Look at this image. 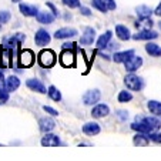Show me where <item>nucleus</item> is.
<instances>
[{
  "label": "nucleus",
  "instance_id": "obj_1",
  "mask_svg": "<svg viewBox=\"0 0 161 161\" xmlns=\"http://www.w3.org/2000/svg\"><path fill=\"white\" fill-rule=\"evenodd\" d=\"M39 63L42 67L44 69H50V67L54 66L56 63V54L53 50H42L39 54Z\"/></svg>",
  "mask_w": 161,
  "mask_h": 161
},
{
  "label": "nucleus",
  "instance_id": "obj_2",
  "mask_svg": "<svg viewBox=\"0 0 161 161\" xmlns=\"http://www.w3.org/2000/svg\"><path fill=\"white\" fill-rule=\"evenodd\" d=\"M124 84L127 86V88H130V90H133V91H140L141 88H143V80L138 76L131 73V74H128V76H125Z\"/></svg>",
  "mask_w": 161,
  "mask_h": 161
},
{
  "label": "nucleus",
  "instance_id": "obj_3",
  "mask_svg": "<svg viewBox=\"0 0 161 161\" xmlns=\"http://www.w3.org/2000/svg\"><path fill=\"white\" fill-rule=\"evenodd\" d=\"M26 40V36L25 34H21V33H17V34H13V36L10 37H6L3 42V46L6 47V49L9 50H14L16 47H17L20 43H23Z\"/></svg>",
  "mask_w": 161,
  "mask_h": 161
},
{
  "label": "nucleus",
  "instance_id": "obj_4",
  "mask_svg": "<svg viewBox=\"0 0 161 161\" xmlns=\"http://www.w3.org/2000/svg\"><path fill=\"white\" fill-rule=\"evenodd\" d=\"M19 63L21 67H30L34 63V53L29 49L21 50L19 54Z\"/></svg>",
  "mask_w": 161,
  "mask_h": 161
},
{
  "label": "nucleus",
  "instance_id": "obj_5",
  "mask_svg": "<svg viewBox=\"0 0 161 161\" xmlns=\"http://www.w3.org/2000/svg\"><path fill=\"white\" fill-rule=\"evenodd\" d=\"M74 61H76V56H74L73 50L70 49H64L60 54V63L64 67H73Z\"/></svg>",
  "mask_w": 161,
  "mask_h": 161
},
{
  "label": "nucleus",
  "instance_id": "obj_6",
  "mask_svg": "<svg viewBox=\"0 0 161 161\" xmlns=\"http://www.w3.org/2000/svg\"><path fill=\"white\" fill-rule=\"evenodd\" d=\"M50 40H52V37H50V34L47 33V30H44V29L37 30L36 34H34V42H36V44L40 46V47L47 46L50 43Z\"/></svg>",
  "mask_w": 161,
  "mask_h": 161
},
{
  "label": "nucleus",
  "instance_id": "obj_7",
  "mask_svg": "<svg viewBox=\"0 0 161 161\" xmlns=\"http://www.w3.org/2000/svg\"><path fill=\"white\" fill-rule=\"evenodd\" d=\"M141 64H143V58H141L140 56H131L127 61H124L125 70L131 71V73L136 71V70H138V69L141 67Z\"/></svg>",
  "mask_w": 161,
  "mask_h": 161
},
{
  "label": "nucleus",
  "instance_id": "obj_8",
  "mask_svg": "<svg viewBox=\"0 0 161 161\" xmlns=\"http://www.w3.org/2000/svg\"><path fill=\"white\" fill-rule=\"evenodd\" d=\"M101 97V93L98 90H88L84 96H83V101L86 106H93V104L98 103Z\"/></svg>",
  "mask_w": 161,
  "mask_h": 161
},
{
  "label": "nucleus",
  "instance_id": "obj_9",
  "mask_svg": "<svg viewBox=\"0 0 161 161\" xmlns=\"http://www.w3.org/2000/svg\"><path fill=\"white\" fill-rule=\"evenodd\" d=\"M26 84H27V87L30 88V90L37 91V93H40V94H46V93H47L44 84H43L40 80H37V79H29L27 81H26Z\"/></svg>",
  "mask_w": 161,
  "mask_h": 161
},
{
  "label": "nucleus",
  "instance_id": "obj_10",
  "mask_svg": "<svg viewBox=\"0 0 161 161\" xmlns=\"http://www.w3.org/2000/svg\"><path fill=\"white\" fill-rule=\"evenodd\" d=\"M131 128L138 131V133H144V134H151L155 131V128L151 127L150 124H147V123H144V121H137V120H136V123L131 124Z\"/></svg>",
  "mask_w": 161,
  "mask_h": 161
},
{
  "label": "nucleus",
  "instance_id": "obj_11",
  "mask_svg": "<svg viewBox=\"0 0 161 161\" xmlns=\"http://www.w3.org/2000/svg\"><path fill=\"white\" fill-rule=\"evenodd\" d=\"M42 146L44 147H57L60 146V138L56 134H49L46 133V136L42 138Z\"/></svg>",
  "mask_w": 161,
  "mask_h": 161
},
{
  "label": "nucleus",
  "instance_id": "obj_12",
  "mask_svg": "<svg viewBox=\"0 0 161 161\" xmlns=\"http://www.w3.org/2000/svg\"><path fill=\"white\" fill-rule=\"evenodd\" d=\"M108 113H110L108 106H106V104H97L93 108V111H91V116L94 117V119H103V117L108 116Z\"/></svg>",
  "mask_w": 161,
  "mask_h": 161
},
{
  "label": "nucleus",
  "instance_id": "obj_13",
  "mask_svg": "<svg viewBox=\"0 0 161 161\" xmlns=\"http://www.w3.org/2000/svg\"><path fill=\"white\" fill-rule=\"evenodd\" d=\"M96 39V31L94 29H91V27H87L84 30V33H83L81 39H80V43L84 46H88V44H93V42H94Z\"/></svg>",
  "mask_w": 161,
  "mask_h": 161
},
{
  "label": "nucleus",
  "instance_id": "obj_14",
  "mask_svg": "<svg viewBox=\"0 0 161 161\" xmlns=\"http://www.w3.org/2000/svg\"><path fill=\"white\" fill-rule=\"evenodd\" d=\"M77 34L76 29H71V27H63V29H58L57 31L54 33V39H69V37H73Z\"/></svg>",
  "mask_w": 161,
  "mask_h": 161
},
{
  "label": "nucleus",
  "instance_id": "obj_15",
  "mask_svg": "<svg viewBox=\"0 0 161 161\" xmlns=\"http://www.w3.org/2000/svg\"><path fill=\"white\" fill-rule=\"evenodd\" d=\"M39 125L43 133H50V131L56 127V123H54V120L50 119V117H44V119H42L39 121Z\"/></svg>",
  "mask_w": 161,
  "mask_h": 161
},
{
  "label": "nucleus",
  "instance_id": "obj_16",
  "mask_svg": "<svg viewBox=\"0 0 161 161\" xmlns=\"http://www.w3.org/2000/svg\"><path fill=\"white\" fill-rule=\"evenodd\" d=\"M158 34L155 31L150 30V29H146L143 31H138L137 34H134L133 39L134 40H153V39H157Z\"/></svg>",
  "mask_w": 161,
  "mask_h": 161
},
{
  "label": "nucleus",
  "instance_id": "obj_17",
  "mask_svg": "<svg viewBox=\"0 0 161 161\" xmlns=\"http://www.w3.org/2000/svg\"><path fill=\"white\" fill-rule=\"evenodd\" d=\"M54 14H50V13L47 12H39L36 14V19L39 23H42V25H52L53 21H54Z\"/></svg>",
  "mask_w": 161,
  "mask_h": 161
},
{
  "label": "nucleus",
  "instance_id": "obj_18",
  "mask_svg": "<svg viewBox=\"0 0 161 161\" xmlns=\"http://www.w3.org/2000/svg\"><path fill=\"white\" fill-rule=\"evenodd\" d=\"M4 84H6V90L9 91V93H12V91H16L19 88V86H20V80H19V77H16V76H10V77L6 79Z\"/></svg>",
  "mask_w": 161,
  "mask_h": 161
},
{
  "label": "nucleus",
  "instance_id": "obj_19",
  "mask_svg": "<svg viewBox=\"0 0 161 161\" xmlns=\"http://www.w3.org/2000/svg\"><path fill=\"white\" fill-rule=\"evenodd\" d=\"M83 131L87 136H96V134L100 133V124H97V123H86L83 125Z\"/></svg>",
  "mask_w": 161,
  "mask_h": 161
},
{
  "label": "nucleus",
  "instance_id": "obj_20",
  "mask_svg": "<svg viewBox=\"0 0 161 161\" xmlns=\"http://www.w3.org/2000/svg\"><path fill=\"white\" fill-rule=\"evenodd\" d=\"M19 9H20L21 14L25 16H36L37 13H39V9H37L36 6H31V4H26V3H20V6H19Z\"/></svg>",
  "mask_w": 161,
  "mask_h": 161
},
{
  "label": "nucleus",
  "instance_id": "obj_21",
  "mask_svg": "<svg viewBox=\"0 0 161 161\" xmlns=\"http://www.w3.org/2000/svg\"><path fill=\"white\" fill-rule=\"evenodd\" d=\"M131 56H134V50H127V52H120V53H116V54H114L113 60L116 61V63H124V61H127L128 58L131 57Z\"/></svg>",
  "mask_w": 161,
  "mask_h": 161
},
{
  "label": "nucleus",
  "instance_id": "obj_22",
  "mask_svg": "<svg viewBox=\"0 0 161 161\" xmlns=\"http://www.w3.org/2000/svg\"><path fill=\"white\" fill-rule=\"evenodd\" d=\"M148 140H150V137L148 134H144V133H140V134H137V136H134V144L138 147H146L148 146Z\"/></svg>",
  "mask_w": 161,
  "mask_h": 161
},
{
  "label": "nucleus",
  "instance_id": "obj_23",
  "mask_svg": "<svg viewBox=\"0 0 161 161\" xmlns=\"http://www.w3.org/2000/svg\"><path fill=\"white\" fill-rule=\"evenodd\" d=\"M111 36H113L111 30H107L104 34H101L100 39L97 40V47L98 49H104V47H107V44H108L110 40H111Z\"/></svg>",
  "mask_w": 161,
  "mask_h": 161
},
{
  "label": "nucleus",
  "instance_id": "obj_24",
  "mask_svg": "<svg viewBox=\"0 0 161 161\" xmlns=\"http://www.w3.org/2000/svg\"><path fill=\"white\" fill-rule=\"evenodd\" d=\"M116 34H117V37H119L120 40H128L131 37L130 30H128L125 26H121V25L116 26Z\"/></svg>",
  "mask_w": 161,
  "mask_h": 161
},
{
  "label": "nucleus",
  "instance_id": "obj_25",
  "mask_svg": "<svg viewBox=\"0 0 161 161\" xmlns=\"http://www.w3.org/2000/svg\"><path fill=\"white\" fill-rule=\"evenodd\" d=\"M136 120H137V121H144V123H147V124H150L151 127H154L155 130H158V128H160V125H161V123L158 121L157 119H154V117H138V116H137Z\"/></svg>",
  "mask_w": 161,
  "mask_h": 161
},
{
  "label": "nucleus",
  "instance_id": "obj_26",
  "mask_svg": "<svg viewBox=\"0 0 161 161\" xmlns=\"http://www.w3.org/2000/svg\"><path fill=\"white\" fill-rule=\"evenodd\" d=\"M147 107H148V110H150V113H151V114L161 116V103H160V101L150 100L148 104H147Z\"/></svg>",
  "mask_w": 161,
  "mask_h": 161
},
{
  "label": "nucleus",
  "instance_id": "obj_27",
  "mask_svg": "<svg viewBox=\"0 0 161 161\" xmlns=\"http://www.w3.org/2000/svg\"><path fill=\"white\" fill-rule=\"evenodd\" d=\"M136 12H137V16L140 17V20L141 19H148L151 16V13H154L148 6H138Z\"/></svg>",
  "mask_w": 161,
  "mask_h": 161
},
{
  "label": "nucleus",
  "instance_id": "obj_28",
  "mask_svg": "<svg viewBox=\"0 0 161 161\" xmlns=\"http://www.w3.org/2000/svg\"><path fill=\"white\" fill-rule=\"evenodd\" d=\"M146 52L148 53L150 56H154V57H158L161 56V49L154 43H147L146 44Z\"/></svg>",
  "mask_w": 161,
  "mask_h": 161
},
{
  "label": "nucleus",
  "instance_id": "obj_29",
  "mask_svg": "<svg viewBox=\"0 0 161 161\" xmlns=\"http://www.w3.org/2000/svg\"><path fill=\"white\" fill-rule=\"evenodd\" d=\"M47 93H49V96H50L52 100H54V101H60L61 100V93L54 87V86H50L49 90H47Z\"/></svg>",
  "mask_w": 161,
  "mask_h": 161
},
{
  "label": "nucleus",
  "instance_id": "obj_30",
  "mask_svg": "<svg viewBox=\"0 0 161 161\" xmlns=\"http://www.w3.org/2000/svg\"><path fill=\"white\" fill-rule=\"evenodd\" d=\"M131 98H133V96H131L130 91H120V94H119L120 103H128V101H131Z\"/></svg>",
  "mask_w": 161,
  "mask_h": 161
},
{
  "label": "nucleus",
  "instance_id": "obj_31",
  "mask_svg": "<svg viewBox=\"0 0 161 161\" xmlns=\"http://www.w3.org/2000/svg\"><path fill=\"white\" fill-rule=\"evenodd\" d=\"M141 26H144L146 29H151L153 27V20L150 17L148 19H141L140 23H138V21L136 23V27H141Z\"/></svg>",
  "mask_w": 161,
  "mask_h": 161
},
{
  "label": "nucleus",
  "instance_id": "obj_32",
  "mask_svg": "<svg viewBox=\"0 0 161 161\" xmlns=\"http://www.w3.org/2000/svg\"><path fill=\"white\" fill-rule=\"evenodd\" d=\"M10 17H12L10 12H7V10H0V23H2V25L7 23V21L10 20Z\"/></svg>",
  "mask_w": 161,
  "mask_h": 161
},
{
  "label": "nucleus",
  "instance_id": "obj_33",
  "mask_svg": "<svg viewBox=\"0 0 161 161\" xmlns=\"http://www.w3.org/2000/svg\"><path fill=\"white\" fill-rule=\"evenodd\" d=\"M91 3H93V6H94L96 9L100 10V12H103V13H106V12H107L106 6L103 4V2H101V0H91Z\"/></svg>",
  "mask_w": 161,
  "mask_h": 161
},
{
  "label": "nucleus",
  "instance_id": "obj_34",
  "mask_svg": "<svg viewBox=\"0 0 161 161\" xmlns=\"http://www.w3.org/2000/svg\"><path fill=\"white\" fill-rule=\"evenodd\" d=\"M63 3L66 4L67 7L74 9V7H79L80 6V0H63Z\"/></svg>",
  "mask_w": 161,
  "mask_h": 161
},
{
  "label": "nucleus",
  "instance_id": "obj_35",
  "mask_svg": "<svg viewBox=\"0 0 161 161\" xmlns=\"http://www.w3.org/2000/svg\"><path fill=\"white\" fill-rule=\"evenodd\" d=\"M7 100H9V91L7 90H0V106L4 104Z\"/></svg>",
  "mask_w": 161,
  "mask_h": 161
},
{
  "label": "nucleus",
  "instance_id": "obj_36",
  "mask_svg": "<svg viewBox=\"0 0 161 161\" xmlns=\"http://www.w3.org/2000/svg\"><path fill=\"white\" fill-rule=\"evenodd\" d=\"M103 2V4L106 6L107 10H114L116 9V2L114 0H101Z\"/></svg>",
  "mask_w": 161,
  "mask_h": 161
},
{
  "label": "nucleus",
  "instance_id": "obj_37",
  "mask_svg": "<svg viewBox=\"0 0 161 161\" xmlns=\"http://www.w3.org/2000/svg\"><path fill=\"white\" fill-rule=\"evenodd\" d=\"M43 110H44L47 114H50V116H53V117H56V116H58V111L57 110H54L53 107H49V106H44L43 107Z\"/></svg>",
  "mask_w": 161,
  "mask_h": 161
},
{
  "label": "nucleus",
  "instance_id": "obj_38",
  "mask_svg": "<svg viewBox=\"0 0 161 161\" xmlns=\"http://www.w3.org/2000/svg\"><path fill=\"white\" fill-rule=\"evenodd\" d=\"M148 137H150V140L155 141V143H161V133H158V134L151 133V134H148Z\"/></svg>",
  "mask_w": 161,
  "mask_h": 161
},
{
  "label": "nucleus",
  "instance_id": "obj_39",
  "mask_svg": "<svg viewBox=\"0 0 161 161\" xmlns=\"http://www.w3.org/2000/svg\"><path fill=\"white\" fill-rule=\"evenodd\" d=\"M117 116H119L120 120H127L128 119V113L123 111V110H119V111H117Z\"/></svg>",
  "mask_w": 161,
  "mask_h": 161
},
{
  "label": "nucleus",
  "instance_id": "obj_40",
  "mask_svg": "<svg viewBox=\"0 0 161 161\" xmlns=\"http://www.w3.org/2000/svg\"><path fill=\"white\" fill-rule=\"evenodd\" d=\"M80 12H81V14H84V16H90L91 14L90 9H87V7H80Z\"/></svg>",
  "mask_w": 161,
  "mask_h": 161
},
{
  "label": "nucleus",
  "instance_id": "obj_41",
  "mask_svg": "<svg viewBox=\"0 0 161 161\" xmlns=\"http://www.w3.org/2000/svg\"><path fill=\"white\" fill-rule=\"evenodd\" d=\"M74 46H76V43H64V44H63V49H70V50H73Z\"/></svg>",
  "mask_w": 161,
  "mask_h": 161
},
{
  "label": "nucleus",
  "instance_id": "obj_42",
  "mask_svg": "<svg viewBox=\"0 0 161 161\" xmlns=\"http://www.w3.org/2000/svg\"><path fill=\"white\" fill-rule=\"evenodd\" d=\"M47 6H49L50 9H52L53 14H54V16H58V12H57V9H56V7H54V4H53V3H47Z\"/></svg>",
  "mask_w": 161,
  "mask_h": 161
},
{
  "label": "nucleus",
  "instance_id": "obj_43",
  "mask_svg": "<svg viewBox=\"0 0 161 161\" xmlns=\"http://www.w3.org/2000/svg\"><path fill=\"white\" fill-rule=\"evenodd\" d=\"M4 81H6V80H4V76H3V73L0 71V87H3Z\"/></svg>",
  "mask_w": 161,
  "mask_h": 161
},
{
  "label": "nucleus",
  "instance_id": "obj_44",
  "mask_svg": "<svg viewBox=\"0 0 161 161\" xmlns=\"http://www.w3.org/2000/svg\"><path fill=\"white\" fill-rule=\"evenodd\" d=\"M154 13H155V14H157V16H161V4L157 7V9L154 10Z\"/></svg>",
  "mask_w": 161,
  "mask_h": 161
},
{
  "label": "nucleus",
  "instance_id": "obj_45",
  "mask_svg": "<svg viewBox=\"0 0 161 161\" xmlns=\"http://www.w3.org/2000/svg\"><path fill=\"white\" fill-rule=\"evenodd\" d=\"M13 3H19V2H20V0H12Z\"/></svg>",
  "mask_w": 161,
  "mask_h": 161
},
{
  "label": "nucleus",
  "instance_id": "obj_46",
  "mask_svg": "<svg viewBox=\"0 0 161 161\" xmlns=\"http://www.w3.org/2000/svg\"><path fill=\"white\" fill-rule=\"evenodd\" d=\"M0 31H2V23H0Z\"/></svg>",
  "mask_w": 161,
  "mask_h": 161
},
{
  "label": "nucleus",
  "instance_id": "obj_47",
  "mask_svg": "<svg viewBox=\"0 0 161 161\" xmlns=\"http://www.w3.org/2000/svg\"><path fill=\"white\" fill-rule=\"evenodd\" d=\"M160 29H161V23H160Z\"/></svg>",
  "mask_w": 161,
  "mask_h": 161
}]
</instances>
